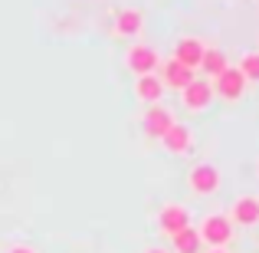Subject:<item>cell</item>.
<instances>
[{
	"instance_id": "1",
	"label": "cell",
	"mask_w": 259,
	"mask_h": 253,
	"mask_svg": "<svg viewBox=\"0 0 259 253\" xmlns=\"http://www.w3.org/2000/svg\"><path fill=\"white\" fill-rule=\"evenodd\" d=\"M197 234H200V243H207V247H227V243H233L236 227L230 224V217H227V214L213 210V214H207V217L200 221Z\"/></svg>"
},
{
	"instance_id": "2",
	"label": "cell",
	"mask_w": 259,
	"mask_h": 253,
	"mask_svg": "<svg viewBox=\"0 0 259 253\" xmlns=\"http://www.w3.org/2000/svg\"><path fill=\"white\" fill-rule=\"evenodd\" d=\"M125 66L135 73V76H154L161 66V53L148 43H132L125 53Z\"/></svg>"
},
{
	"instance_id": "3",
	"label": "cell",
	"mask_w": 259,
	"mask_h": 253,
	"mask_svg": "<svg viewBox=\"0 0 259 253\" xmlns=\"http://www.w3.org/2000/svg\"><path fill=\"white\" fill-rule=\"evenodd\" d=\"M187 188L190 194L197 197H210L220 191V168L210 165V161H203V165H194L187 171Z\"/></svg>"
},
{
	"instance_id": "4",
	"label": "cell",
	"mask_w": 259,
	"mask_h": 253,
	"mask_svg": "<svg viewBox=\"0 0 259 253\" xmlns=\"http://www.w3.org/2000/svg\"><path fill=\"white\" fill-rule=\"evenodd\" d=\"M213 95H220L223 102H240L243 95H246V79H243V73L236 69V66H227V69L220 73V76L213 79Z\"/></svg>"
},
{
	"instance_id": "5",
	"label": "cell",
	"mask_w": 259,
	"mask_h": 253,
	"mask_svg": "<svg viewBox=\"0 0 259 253\" xmlns=\"http://www.w3.org/2000/svg\"><path fill=\"white\" fill-rule=\"evenodd\" d=\"M213 86H210V79H194L187 89L181 92V102H184V109L187 112H194V115H200V112H207L210 105H213Z\"/></svg>"
},
{
	"instance_id": "6",
	"label": "cell",
	"mask_w": 259,
	"mask_h": 253,
	"mask_svg": "<svg viewBox=\"0 0 259 253\" xmlns=\"http://www.w3.org/2000/svg\"><path fill=\"white\" fill-rule=\"evenodd\" d=\"M174 122L177 119L171 115V109L161 105V102H158V105H148L145 115H141V128H145V135H148V138H158V141H161V135H164Z\"/></svg>"
},
{
	"instance_id": "7",
	"label": "cell",
	"mask_w": 259,
	"mask_h": 253,
	"mask_svg": "<svg viewBox=\"0 0 259 253\" xmlns=\"http://www.w3.org/2000/svg\"><path fill=\"white\" fill-rule=\"evenodd\" d=\"M161 148H164L167 155H177V158H181V155H190V148H194V132H190V125L174 122V125L161 135Z\"/></svg>"
},
{
	"instance_id": "8",
	"label": "cell",
	"mask_w": 259,
	"mask_h": 253,
	"mask_svg": "<svg viewBox=\"0 0 259 253\" xmlns=\"http://www.w3.org/2000/svg\"><path fill=\"white\" fill-rule=\"evenodd\" d=\"M227 217H230L233 227H256L259 224V197L256 194H240Z\"/></svg>"
},
{
	"instance_id": "9",
	"label": "cell",
	"mask_w": 259,
	"mask_h": 253,
	"mask_svg": "<svg viewBox=\"0 0 259 253\" xmlns=\"http://www.w3.org/2000/svg\"><path fill=\"white\" fill-rule=\"evenodd\" d=\"M184 227H190V210L184 207V204H164V207L158 210V230L161 234H167V237H174L177 230H184Z\"/></svg>"
},
{
	"instance_id": "10",
	"label": "cell",
	"mask_w": 259,
	"mask_h": 253,
	"mask_svg": "<svg viewBox=\"0 0 259 253\" xmlns=\"http://www.w3.org/2000/svg\"><path fill=\"white\" fill-rule=\"evenodd\" d=\"M203 40H197V37H181L174 43V53H171V59L174 63H181V66H187V69H200V59H203Z\"/></svg>"
},
{
	"instance_id": "11",
	"label": "cell",
	"mask_w": 259,
	"mask_h": 253,
	"mask_svg": "<svg viewBox=\"0 0 259 253\" xmlns=\"http://www.w3.org/2000/svg\"><path fill=\"white\" fill-rule=\"evenodd\" d=\"M161 86L164 89H174V92H184L190 83H194V69H187V66H181V63H174V59H164V66H161Z\"/></svg>"
},
{
	"instance_id": "12",
	"label": "cell",
	"mask_w": 259,
	"mask_h": 253,
	"mask_svg": "<svg viewBox=\"0 0 259 253\" xmlns=\"http://www.w3.org/2000/svg\"><path fill=\"white\" fill-rule=\"evenodd\" d=\"M141 26H145V13L135 10V7H125V10H118V17H115V37L135 40L141 33Z\"/></svg>"
},
{
	"instance_id": "13",
	"label": "cell",
	"mask_w": 259,
	"mask_h": 253,
	"mask_svg": "<svg viewBox=\"0 0 259 253\" xmlns=\"http://www.w3.org/2000/svg\"><path fill=\"white\" fill-rule=\"evenodd\" d=\"M164 92H167V89L161 86L158 73H154V76H135V95H138V102H145V105H158Z\"/></svg>"
},
{
	"instance_id": "14",
	"label": "cell",
	"mask_w": 259,
	"mask_h": 253,
	"mask_svg": "<svg viewBox=\"0 0 259 253\" xmlns=\"http://www.w3.org/2000/svg\"><path fill=\"white\" fill-rule=\"evenodd\" d=\"M171 250L174 253H203V243H200V234H197V227L190 224V227L177 230L171 237Z\"/></svg>"
},
{
	"instance_id": "15",
	"label": "cell",
	"mask_w": 259,
	"mask_h": 253,
	"mask_svg": "<svg viewBox=\"0 0 259 253\" xmlns=\"http://www.w3.org/2000/svg\"><path fill=\"white\" fill-rule=\"evenodd\" d=\"M227 66H230V59L223 56V53L217 50V46H207V50H203V59H200V69H203V76L217 79L223 69H227Z\"/></svg>"
},
{
	"instance_id": "16",
	"label": "cell",
	"mask_w": 259,
	"mask_h": 253,
	"mask_svg": "<svg viewBox=\"0 0 259 253\" xmlns=\"http://www.w3.org/2000/svg\"><path fill=\"white\" fill-rule=\"evenodd\" d=\"M236 69L243 73L246 83H259V53H243V59H240Z\"/></svg>"
},
{
	"instance_id": "17",
	"label": "cell",
	"mask_w": 259,
	"mask_h": 253,
	"mask_svg": "<svg viewBox=\"0 0 259 253\" xmlns=\"http://www.w3.org/2000/svg\"><path fill=\"white\" fill-rule=\"evenodd\" d=\"M7 253H36V250H33L30 243H13V247L7 250Z\"/></svg>"
},
{
	"instance_id": "18",
	"label": "cell",
	"mask_w": 259,
	"mask_h": 253,
	"mask_svg": "<svg viewBox=\"0 0 259 253\" xmlns=\"http://www.w3.org/2000/svg\"><path fill=\"white\" fill-rule=\"evenodd\" d=\"M207 253H230V250H227V247H210Z\"/></svg>"
},
{
	"instance_id": "19",
	"label": "cell",
	"mask_w": 259,
	"mask_h": 253,
	"mask_svg": "<svg viewBox=\"0 0 259 253\" xmlns=\"http://www.w3.org/2000/svg\"><path fill=\"white\" fill-rule=\"evenodd\" d=\"M145 253H167V250H164V247H148Z\"/></svg>"
},
{
	"instance_id": "20",
	"label": "cell",
	"mask_w": 259,
	"mask_h": 253,
	"mask_svg": "<svg viewBox=\"0 0 259 253\" xmlns=\"http://www.w3.org/2000/svg\"><path fill=\"white\" fill-rule=\"evenodd\" d=\"M256 174H259V158H256Z\"/></svg>"
}]
</instances>
